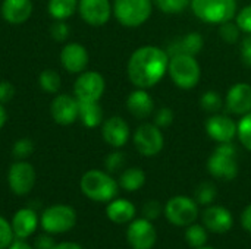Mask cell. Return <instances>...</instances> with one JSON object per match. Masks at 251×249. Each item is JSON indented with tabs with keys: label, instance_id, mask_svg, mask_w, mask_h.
<instances>
[{
	"label": "cell",
	"instance_id": "obj_11",
	"mask_svg": "<svg viewBox=\"0 0 251 249\" xmlns=\"http://www.w3.org/2000/svg\"><path fill=\"white\" fill-rule=\"evenodd\" d=\"M7 185L15 195H26L35 185V169L25 160L15 161L7 172Z\"/></svg>",
	"mask_w": 251,
	"mask_h": 249
},
{
	"label": "cell",
	"instance_id": "obj_1",
	"mask_svg": "<svg viewBox=\"0 0 251 249\" xmlns=\"http://www.w3.org/2000/svg\"><path fill=\"white\" fill-rule=\"evenodd\" d=\"M169 54L156 45H141L129 57L126 73L137 88L149 90L159 84L168 72Z\"/></svg>",
	"mask_w": 251,
	"mask_h": 249
},
{
	"label": "cell",
	"instance_id": "obj_15",
	"mask_svg": "<svg viewBox=\"0 0 251 249\" xmlns=\"http://www.w3.org/2000/svg\"><path fill=\"white\" fill-rule=\"evenodd\" d=\"M201 222L207 232L216 235L228 233L234 226L232 213L222 205H207L201 213Z\"/></svg>",
	"mask_w": 251,
	"mask_h": 249
},
{
	"label": "cell",
	"instance_id": "obj_23",
	"mask_svg": "<svg viewBox=\"0 0 251 249\" xmlns=\"http://www.w3.org/2000/svg\"><path fill=\"white\" fill-rule=\"evenodd\" d=\"M204 45V40L200 32H188L182 38L175 40L169 47H168V54L169 57L174 54H190V56H197Z\"/></svg>",
	"mask_w": 251,
	"mask_h": 249
},
{
	"label": "cell",
	"instance_id": "obj_43",
	"mask_svg": "<svg viewBox=\"0 0 251 249\" xmlns=\"http://www.w3.org/2000/svg\"><path fill=\"white\" fill-rule=\"evenodd\" d=\"M241 57L244 65L251 68V34H249L241 43Z\"/></svg>",
	"mask_w": 251,
	"mask_h": 249
},
{
	"label": "cell",
	"instance_id": "obj_41",
	"mask_svg": "<svg viewBox=\"0 0 251 249\" xmlns=\"http://www.w3.org/2000/svg\"><path fill=\"white\" fill-rule=\"evenodd\" d=\"M69 32H71V29L65 21H56L50 28V34L54 41H65L68 38Z\"/></svg>",
	"mask_w": 251,
	"mask_h": 249
},
{
	"label": "cell",
	"instance_id": "obj_18",
	"mask_svg": "<svg viewBox=\"0 0 251 249\" xmlns=\"http://www.w3.org/2000/svg\"><path fill=\"white\" fill-rule=\"evenodd\" d=\"M101 135L104 142H107L110 147L122 148L128 142L131 136V131L128 123L121 116H112L103 122Z\"/></svg>",
	"mask_w": 251,
	"mask_h": 249
},
{
	"label": "cell",
	"instance_id": "obj_37",
	"mask_svg": "<svg viewBox=\"0 0 251 249\" xmlns=\"http://www.w3.org/2000/svg\"><path fill=\"white\" fill-rule=\"evenodd\" d=\"M13 230L12 225L0 216V249H7V247L13 242Z\"/></svg>",
	"mask_w": 251,
	"mask_h": 249
},
{
	"label": "cell",
	"instance_id": "obj_28",
	"mask_svg": "<svg viewBox=\"0 0 251 249\" xmlns=\"http://www.w3.org/2000/svg\"><path fill=\"white\" fill-rule=\"evenodd\" d=\"M207 229L203 226V225H190L187 226V230H185V241L188 244V247L197 249L201 248V247H206V242H207Z\"/></svg>",
	"mask_w": 251,
	"mask_h": 249
},
{
	"label": "cell",
	"instance_id": "obj_19",
	"mask_svg": "<svg viewBox=\"0 0 251 249\" xmlns=\"http://www.w3.org/2000/svg\"><path fill=\"white\" fill-rule=\"evenodd\" d=\"M226 109L234 114H247L251 112V85L246 82L235 84L229 88L225 98Z\"/></svg>",
	"mask_w": 251,
	"mask_h": 249
},
{
	"label": "cell",
	"instance_id": "obj_20",
	"mask_svg": "<svg viewBox=\"0 0 251 249\" xmlns=\"http://www.w3.org/2000/svg\"><path fill=\"white\" fill-rule=\"evenodd\" d=\"M32 7L31 0H3L0 12L7 23L19 25L29 19Z\"/></svg>",
	"mask_w": 251,
	"mask_h": 249
},
{
	"label": "cell",
	"instance_id": "obj_12",
	"mask_svg": "<svg viewBox=\"0 0 251 249\" xmlns=\"http://www.w3.org/2000/svg\"><path fill=\"white\" fill-rule=\"evenodd\" d=\"M126 241L132 249H151L157 241L153 223L144 217L132 220L126 230Z\"/></svg>",
	"mask_w": 251,
	"mask_h": 249
},
{
	"label": "cell",
	"instance_id": "obj_30",
	"mask_svg": "<svg viewBox=\"0 0 251 249\" xmlns=\"http://www.w3.org/2000/svg\"><path fill=\"white\" fill-rule=\"evenodd\" d=\"M218 195V189L212 182H201L194 192V201L199 205H210Z\"/></svg>",
	"mask_w": 251,
	"mask_h": 249
},
{
	"label": "cell",
	"instance_id": "obj_46",
	"mask_svg": "<svg viewBox=\"0 0 251 249\" xmlns=\"http://www.w3.org/2000/svg\"><path fill=\"white\" fill-rule=\"evenodd\" d=\"M7 249H34L29 244H26L25 242V239H15L9 247H7Z\"/></svg>",
	"mask_w": 251,
	"mask_h": 249
},
{
	"label": "cell",
	"instance_id": "obj_42",
	"mask_svg": "<svg viewBox=\"0 0 251 249\" xmlns=\"http://www.w3.org/2000/svg\"><path fill=\"white\" fill-rule=\"evenodd\" d=\"M15 95V87L9 81H0V103H9Z\"/></svg>",
	"mask_w": 251,
	"mask_h": 249
},
{
	"label": "cell",
	"instance_id": "obj_49",
	"mask_svg": "<svg viewBox=\"0 0 251 249\" xmlns=\"http://www.w3.org/2000/svg\"><path fill=\"white\" fill-rule=\"evenodd\" d=\"M197 249H216V248H212V247H201V248H197Z\"/></svg>",
	"mask_w": 251,
	"mask_h": 249
},
{
	"label": "cell",
	"instance_id": "obj_47",
	"mask_svg": "<svg viewBox=\"0 0 251 249\" xmlns=\"http://www.w3.org/2000/svg\"><path fill=\"white\" fill-rule=\"evenodd\" d=\"M53 249H82L78 244H74V242H62V244H57L54 245Z\"/></svg>",
	"mask_w": 251,
	"mask_h": 249
},
{
	"label": "cell",
	"instance_id": "obj_36",
	"mask_svg": "<svg viewBox=\"0 0 251 249\" xmlns=\"http://www.w3.org/2000/svg\"><path fill=\"white\" fill-rule=\"evenodd\" d=\"M175 119V114H174V110L169 109V107H160L156 113H154V119H153V123L159 128H168L172 125Z\"/></svg>",
	"mask_w": 251,
	"mask_h": 249
},
{
	"label": "cell",
	"instance_id": "obj_48",
	"mask_svg": "<svg viewBox=\"0 0 251 249\" xmlns=\"http://www.w3.org/2000/svg\"><path fill=\"white\" fill-rule=\"evenodd\" d=\"M6 120H7V113H6V110H4L3 104L0 103V129L4 126Z\"/></svg>",
	"mask_w": 251,
	"mask_h": 249
},
{
	"label": "cell",
	"instance_id": "obj_14",
	"mask_svg": "<svg viewBox=\"0 0 251 249\" xmlns=\"http://www.w3.org/2000/svg\"><path fill=\"white\" fill-rule=\"evenodd\" d=\"M50 114L57 125L68 126L76 122L79 116V107L76 97L60 94L56 95L50 104Z\"/></svg>",
	"mask_w": 251,
	"mask_h": 249
},
{
	"label": "cell",
	"instance_id": "obj_13",
	"mask_svg": "<svg viewBox=\"0 0 251 249\" xmlns=\"http://www.w3.org/2000/svg\"><path fill=\"white\" fill-rule=\"evenodd\" d=\"M78 12L82 21L91 26H101L107 23L113 13L109 0H79Z\"/></svg>",
	"mask_w": 251,
	"mask_h": 249
},
{
	"label": "cell",
	"instance_id": "obj_9",
	"mask_svg": "<svg viewBox=\"0 0 251 249\" xmlns=\"http://www.w3.org/2000/svg\"><path fill=\"white\" fill-rule=\"evenodd\" d=\"M134 145L135 150L144 157L157 156L165 145V138L160 128L154 123L141 125L134 134Z\"/></svg>",
	"mask_w": 251,
	"mask_h": 249
},
{
	"label": "cell",
	"instance_id": "obj_27",
	"mask_svg": "<svg viewBox=\"0 0 251 249\" xmlns=\"http://www.w3.org/2000/svg\"><path fill=\"white\" fill-rule=\"evenodd\" d=\"M79 0H49L47 10L54 21H66L78 10Z\"/></svg>",
	"mask_w": 251,
	"mask_h": 249
},
{
	"label": "cell",
	"instance_id": "obj_29",
	"mask_svg": "<svg viewBox=\"0 0 251 249\" xmlns=\"http://www.w3.org/2000/svg\"><path fill=\"white\" fill-rule=\"evenodd\" d=\"M60 75L54 69H44L38 76L40 88L49 94H54L60 88Z\"/></svg>",
	"mask_w": 251,
	"mask_h": 249
},
{
	"label": "cell",
	"instance_id": "obj_2",
	"mask_svg": "<svg viewBox=\"0 0 251 249\" xmlns=\"http://www.w3.org/2000/svg\"><path fill=\"white\" fill-rule=\"evenodd\" d=\"M82 194L96 203H109L116 198L119 183L103 170H88L82 175L79 182Z\"/></svg>",
	"mask_w": 251,
	"mask_h": 249
},
{
	"label": "cell",
	"instance_id": "obj_5",
	"mask_svg": "<svg viewBox=\"0 0 251 249\" xmlns=\"http://www.w3.org/2000/svg\"><path fill=\"white\" fill-rule=\"evenodd\" d=\"M194 15L207 23H224L237 16V0H191Z\"/></svg>",
	"mask_w": 251,
	"mask_h": 249
},
{
	"label": "cell",
	"instance_id": "obj_38",
	"mask_svg": "<svg viewBox=\"0 0 251 249\" xmlns=\"http://www.w3.org/2000/svg\"><path fill=\"white\" fill-rule=\"evenodd\" d=\"M235 23L238 25V28H240L243 32L251 34V4L243 7L240 12H237Z\"/></svg>",
	"mask_w": 251,
	"mask_h": 249
},
{
	"label": "cell",
	"instance_id": "obj_8",
	"mask_svg": "<svg viewBox=\"0 0 251 249\" xmlns=\"http://www.w3.org/2000/svg\"><path fill=\"white\" fill-rule=\"evenodd\" d=\"M163 214L169 223L178 227H187L193 225L199 217V204L188 197H172L163 207Z\"/></svg>",
	"mask_w": 251,
	"mask_h": 249
},
{
	"label": "cell",
	"instance_id": "obj_21",
	"mask_svg": "<svg viewBox=\"0 0 251 249\" xmlns=\"http://www.w3.org/2000/svg\"><path fill=\"white\" fill-rule=\"evenodd\" d=\"M38 216L31 208H21L18 210L12 217V230L15 238L18 239H26L31 235H34L37 226H38Z\"/></svg>",
	"mask_w": 251,
	"mask_h": 249
},
{
	"label": "cell",
	"instance_id": "obj_16",
	"mask_svg": "<svg viewBox=\"0 0 251 249\" xmlns=\"http://www.w3.org/2000/svg\"><path fill=\"white\" fill-rule=\"evenodd\" d=\"M206 132L207 135L222 144V142H231L237 135V123L226 114H212L206 122Z\"/></svg>",
	"mask_w": 251,
	"mask_h": 249
},
{
	"label": "cell",
	"instance_id": "obj_34",
	"mask_svg": "<svg viewBox=\"0 0 251 249\" xmlns=\"http://www.w3.org/2000/svg\"><path fill=\"white\" fill-rule=\"evenodd\" d=\"M34 142L32 139L29 138H19L15 141L13 144V148H12V153L15 156V158L18 160H25L28 158L32 153H34Z\"/></svg>",
	"mask_w": 251,
	"mask_h": 249
},
{
	"label": "cell",
	"instance_id": "obj_22",
	"mask_svg": "<svg viewBox=\"0 0 251 249\" xmlns=\"http://www.w3.org/2000/svg\"><path fill=\"white\" fill-rule=\"evenodd\" d=\"M128 112L137 119H146L154 112V101L147 90L137 88L126 98Z\"/></svg>",
	"mask_w": 251,
	"mask_h": 249
},
{
	"label": "cell",
	"instance_id": "obj_33",
	"mask_svg": "<svg viewBox=\"0 0 251 249\" xmlns=\"http://www.w3.org/2000/svg\"><path fill=\"white\" fill-rule=\"evenodd\" d=\"M153 1L157 4V7L162 12L171 15L181 13L191 4V0H153Z\"/></svg>",
	"mask_w": 251,
	"mask_h": 249
},
{
	"label": "cell",
	"instance_id": "obj_40",
	"mask_svg": "<svg viewBox=\"0 0 251 249\" xmlns=\"http://www.w3.org/2000/svg\"><path fill=\"white\" fill-rule=\"evenodd\" d=\"M162 213H163V207L160 205L159 201L150 200L143 205V216H144V219H147L150 222L156 220Z\"/></svg>",
	"mask_w": 251,
	"mask_h": 249
},
{
	"label": "cell",
	"instance_id": "obj_6",
	"mask_svg": "<svg viewBox=\"0 0 251 249\" xmlns=\"http://www.w3.org/2000/svg\"><path fill=\"white\" fill-rule=\"evenodd\" d=\"M112 12L122 26L137 28L150 18L153 0H115Z\"/></svg>",
	"mask_w": 251,
	"mask_h": 249
},
{
	"label": "cell",
	"instance_id": "obj_35",
	"mask_svg": "<svg viewBox=\"0 0 251 249\" xmlns=\"http://www.w3.org/2000/svg\"><path fill=\"white\" fill-rule=\"evenodd\" d=\"M240 31H241V29L238 28V25H237V23H234V22L228 21V22L221 23L219 35H221V38H222L225 43H228V44H234V43H237V41H238V38H240Z\"/></svg>",
	"mask_w": 251,
	"mask_h": 249
},
{
	"label": "cell",
	"instance_id": "obj_17",
	"mask_svg": "<svg viewBox=\"0 0 251 249\" xmlns=\"http://www.w3.org/2000/svg\"><path fill=\"white\" fill-rule=\"evenodd\" d=\"M88 51L79 43H69L60 51V63L69 73H81L88 65Z\"/></svg>",
	"mask_w": 251,
	"mask_h": 249
},
{
	"label": "cell",
	"instance_id": "obj_39",
	"mask_svg": "<svg viewBox=\"0 0 251 249\" xmlns=\"http://www.w3.org/2000/svg\"><path fill=\"white\" fill-rule=\"evenodd\" d=\"M104 164H106L107 172H110V173L121 170V169L124 167V164H125V156H124V153H121V151L110 153V154L106 157Z\"/></svg>",
	"mask_w": 251,
	"mask_h": 249
},
{
	"label": "cell",
	"instance_id": "obj_45",
	"mask_svg": "<svg viewBox=\"0 0 251 249\" xmlns=\"http://www.w3.org/2000/svg\"><path fill=\"white\" fill-rule=\"evenodd\" d=\"M241 225L249 233H251V204L246 207V210L241 214Z\"/></svg>",
	"mask_w": 251,
	"mask_h": 249
},
{
	"label": "cell",
	"instance_id": "obj_4",
	"mask_svg": "<svg viewBox=\"0 0 251 249\" xmlns=\"http://www.w3.org/2000/svg\"><path fill=\"white\" fill-rule=\"evenodd\" d=\"M209 173L219 181H234L238 175L237 150L232 142L219 144L207 160Z\"/></svg>",
	"mask_w": 251,
	"mask_h": 249
},
{
	"label": "cell",
	"instance_id": "obj_3",
	"mask_svg": "<svg viewBox=\"0 0 251 249\" xmlns=\"http://www.w3.org/2000/svg\"><path fill=\"white\" fill-rule=\"evenodd\" d=\"M172 82L181 90H191L200 82L201 69L196 56L190 54H174L169 59L168 68Z\"/></svg>",
	"mask_w": 251,
	"mask_h": 249
},
{
	"label": "cell",
	"instance_id": "obj_24",
	"mask_svg": "<svg viewBox=\"0 0 251 249\" xmlns=\"http://www.w3.org/2000/svg\"><path fill=\"white\" fill-rule=\"evenodd\" d=\"M106 216L112 223L116 225L131 223L135 217V207L125 198H115L109 201L106 207Z\"/></svg>",
	"mask_w": 251,
	"mask_h": 249
},
{
	"label": "cell",
	"instance_id": "obj_44",
	"mask_svg": "<svg viewBox=\"0 0 251 249\" xmlns=\"http://www.w3.org/2000/svg\"><path fill=\"white\" fill-rule=\"evenodd\" d=\"M35 248L37 249H53L54 248V242L50 236L44 235V236H40L35 242Z\"/></svg>",
	"mask_w": 251,
	"mask_h": 249
},
{
	"label": "cell",
	"instance_id": "obj_10",
	"mask_svg": "<svg viewBox=\"0 0 251 249\" xmlns=\"http://www.w3.org/2000/svg\"><path fill=\"white\" fill-rule=\"evenodd\" d=\"M104 90V78L96 70L81 72L74 84V94L79 101H100Z\"/></svg>",
	"mask_w": 251,
	"mask_h": 249
},
{
	"label": "cell",
	"instance_id": "obj_26",
	"mask_svg": "<svg viewBox=\"0 0 251 249\" xmlns=\"http://www.w3.org/2000/svg\"><path fill=\"white\" fill-rule=\"evenodd\" d=\"M119 186L126 192H135L146 183V173L138 167L125 169L119 176Z\"/></svg>",
	"mask_w": 251,
	"mask_h": 249
},
{
	"label": "cell",
	"instance_id": "obj_32",
	"mask_svg": "<svg viewBox=\"0 0 251 249\" xmlns=\"http://www.w3.org/2000/svg\"><path fill=\"white\" fill-rule=\"evenodd\" d=\"M200 106L204 112L207 113H218L222 106H224V101L219 95V92L216 91H206L201 97H200Z\"/></svg>",
	"mask_w": 251,
	"mask_h": 249
},
{
	"label": "cell",
	"instance_id": "obj_7",
	"mask_svg": "<svg viewBox=\"0 0 251 249\" xmlns=\"http://www.w3.org/2000/svg\"><path fill=\"white\" fill-rule=\"evenodd\" d=\"M40 225L49 235L66 233L76 225V211L66 204L50 205L43 211Z\"/></svg>",
	"mask_w": 251,
	"mask_h": 249
},
{
	"label": "cell",
	"instance_id": "obj_25",
	"mask_svg": "<svg viewBox=\"0 0 251 249\" xmlns=\"http://www.w3.org/2000/svg\"><path fill=\"white\" fill-rule=\"evenodd\" d=\"M78 107H79V116L82 125L85 128H97L103 122V109L99 101H79L78 100Z\"/></svg>",
	"mask_w": 251,
	"mask_h": 249
},
{
	"label": "cell",
	"instance_id": "obj_31",
	"mask_svg": "<svg viewBox=\"0 0 251 249\" xmlns=\"http://www.w3.org/2000/svg\"><path fill=\"white\" fill-rule=\"evenodd\" d=\"M237 136L241 145L251 151V112L244 114L241 120L237 123Z\"/></svg>",
	"mask_w": 251,
	"mask_h": 249
}]
</instances>
